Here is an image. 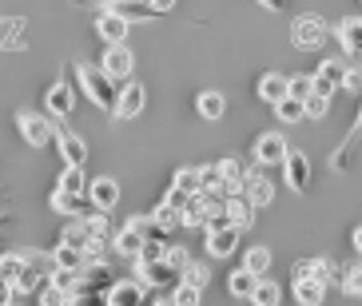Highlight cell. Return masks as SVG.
I'll use <instances>...</instances> for the list:
<instances>
[{"mask_svg":"<svg viewBox=\"0 0 362 306\" xmlns=\"http://www.w3.org/2000/svg\"><path fill=\"white\" fill-rule=\"evenodd\" d=\"M72 72H76V84L84 88L88 100L112 116V107H116V80H112L104 68H96V64H80V68H72Z\"/></svg>","mask_w":362,"mask_h":306,"instance_id":"cell-1","label":"cell"},{"mask_svg":"<svg viewBox=\"0 0 362 306\" xmlns=\"http://www.w3.org/2000/svg\"><path fill=\"white\" fill-rule=\"evenodd\" d=\"M327 36H330V24L322 16H315V12H303L291 24V44H295L298 52H319L322 44H327Z\"/></svg>","mask_w":362,"mask_h":306,"instance_id":"cell-2","label":"cell"},{"mask_svg":"<svg viewBox=\"0 0 362 306\" xmlns=\"http://www.w3.org/2000/svg\"><path fill=\"white\" fill-rule=\"evenodd\" d=\"M16 131L28 148H48L56 136V119L52 116H40V112H21L16 116Z\"/></svg>","mask_w":362,"mask_h":306,"instance_id":"cell-3","label":"cell"},{"mask_svg":"<svg viewBox=\"0 0 362 306\" xmlns=\"http://www.w3.org/2000/svg\"><path fill=\"white\" fill-rule=\"evenodd\" d=\"M136 263V278L148 290H171V286L180 283V271L168 263V259H151V263H139V259H132Z\"/></svg>","mask_w":362,"mask_h":306,"instance_id":"cell-4","label":"cell"},{"mask_svg":"<svg viewBox=\"0 0 362 306\" xmlns=\"http://www.w3.org/2000/svg\"><path fill=\"white\" fill-rule=\"evenodd\" d=\"M144 107H148V88L128 76L124 88L116 92V107H112V116H116V119H136Z\"/></svg>","mask_w":362,"mask_h":306,"instance_id":"cell-5","label":"cell"},{"mask_svg":"<svg viewBox=\"0 0 362 306\" xmlns=\"http://www.w3.org/2000/svg\"><path fill=\"white\" fill-rule=\"evenodd\" d=\"M287 136L283 131H263V136L255 139V151H251V159H255L259 167H279L283 163V155H287Z\"/></svg>","mask_w":362,"mask_h":306,"instance_id":"cell-6","label":"cell"},{"mask_svg":"<svg viewBox=\"0 0 362 306\" xmlns=\"http://www.w3.org/2000/svg\"><path fill=\"white\" fill-rule=\"evenodd\" d=\"M279 167L287 171V187L295 191V195H307V191H310V159H307V151L287 148V155H283Z\"/></svg>","mask_w":362,"mask_h":306,"instance_id":"cell-7","label":"cell"},{"mask_svg":"<svg viewBox=\"0 0 362 306\" xmlns=\"http://www.w3.org/2000/svg\"><path fill=\"white\" fill-rule=\"evenodd\" d=\"M100 68H104L112 80H128V76L136 72V56H132L128 44H107V48H104V60H100Z\"/></svg>","mask_w":362,"mask_h":306,"instance_id":"cell-8","label":"cell"},{"mask_svg":"<svg viewBox=\"0 0 362 306\" xmlns=\"http://www.w3.org/2000/svg\"><path fill=\"white\" fill-rule=\"evenodd\" d=\"M342 68H346V64H339V60H322L319 68H315V72H310V92H319V95H330V100H334V95L342 92Z\"/></svg>","mask_w":362,"mask_h":306,"instance_id":"cell-9","label":"cell"},{"mask_svg":"<svg viewBox=\"0 0 362 306\" xmlns=\"http://www.w3.org/2000/svg\"><path fill=\"white\" fill-rule=\"evenodd\" d=\"M48 207H52L56 215H68V219H80V215L92 211V203H88L84 191H60V187H52V195H48Z\"/></svg>","mask_w":362,"mask_h":306,"instance_id":"cell-10","label":"cell"},{"mask_svg":"<svg viewBox=\"0 0 362 306\" xmlns=\"http://www.w3.org/2000/svg\"><path fill=\"white\" fill-rule=\"evenodd\" d=\"M203 235H207V254H211V259H231V254L239 251V243H243V231L231 227V223L219 227V231H203Z\"/></svg>","mask_w":362,"mask_h":306,"instance_id":"cell-11","label":"cell"},{"mask_svg":"<svg viewBox=\"0 0 362 306\" xmlns=\"http://www.w3.org/2000/svg\"><path fill=\"white\" fill-rule=\"evenodd\" d=\"M223 211H227V223H231V227H239V231H251V227H255V203L247 199L243 191H231V195H227V203H223Z\"/></svg>","mask_w":362,"mask_h":306,"instance_id":"cell-12","label":"cell"},{"mask_svg":"<svg viewBox=\"0 0 362 306\" xmlns=\"http://www.w3.org/2000/svg\"><path fill=\"white\" fill-rule=\"evenodd\" d=\"M100 302H107V306H136V302H144V283L139 278H128V283H112L104 286V295H100Z\"/></svg>","mask_w":362,"mask_h":306,"instance_id":"cell-13","label":"cell"},{"mask_svg":"<svg viewBox=\"0 0 362 306\" xmlns=\"http://www.w3.org/2000/svg\"><path fill=\"white\" fill-rule=\"evenodd\" d=\"M44 107L52 112V119L72 116V112H76V92H72V84H68V80H56V84L44 92Z\"/></svg>","mask_w":362,"mask_h":306,"instance_id":"cell-14","label":"cell"},{"mask_svg":"<svg viewBox=\"0 0 362 306\" xmlns=\"http://www.w3.org/2000/svg\"><path fill=\"white\" fill-rule=\"evenodd\" d=\"M96 8L116 12V16H124L128 24H136V20H156V16H160V12L148 4V0H100Z\"/></svg>","mask_w":362,"mask_h":306,"instance_id":"cell-15","label":"cell"},{"mask_svg":"<svg viewBox=\"0 0 362 306\" xmlns=\"http://www.w3.org/2000/svg\"><path fill=\"white\" fill-rule=\"evenodd\" d=\"M128 28L132 24L124 16H116V12H107V8H96V36L104 44H128Z\"/></svg>","mask_w":362,"mask_h":306,"instance_id":"cell-16","label":"cell"},{"mask_svg":"<svg viewBox=\"0 0 362 306\" xmlns=\"http://www.w3.org/2000/svg\"><path fill=\"white\" fill-rule=\"evenodd\" d=\"M342 263H330V259H298L295 263V278H319V283H339L342 278V271H339Z\"/></svg>","mask_w":362,"mask_h":306,"instance_id":"cell-17","label":"cell"},{"mask_svg":"<svg viewBox=\"0 0 362 306\" xmlns=\"http://www.w3.org/2000/svg\"><path fill=\"white\" fill-rule=\"evenodd\" d=\"M88 203L96 207V211H116V203H119V183L116 180H107V175H100V180L88 183Z\"/></svg>","mask_w":362,"mask_h":306,"instance_id":"cell-18","label":"cell"},{"mask_svg":"<svg viewBox=\"0 0 362 306\" xmlns=\"http://www.w3.org/2000/svg\"><path fill=\"white\" fill-rule=\"evenodd\" d=\"M56 148H60V159L64 163H72V167H84L88 163V143H84V136H76V131H60L56 127Z\"/></svg>","mask_w":362,"mask_h":306,"instance_id":"cell-19","label":"cell"},{"mask_svg":"<svg viewBox=\"0 0 362 306\" xmlns=\"http://www.w3.org/2000/svg\"><path fill=\"white\" fill-rule=\"evenodd\" d=\"M239 191H243L247 199L255 203V207H267V203H275V183L267 180V175H259V171H247V180L239 183Z\"/></svg>","mask_w":362,"mask_h":306,"instance_id":"cell-20","label":"cell"},{"mask_svg":"<svg viewBox=\"0 0 362 306\" xmlns=\"http://www.w3.org/2000/svg\"><path fill=\"white\" fill-rule=\"evenodd\" d=\"M334 36H339V44H342V52L346 56H362V16H346V20H339Z\"/></svg>","mask_w":362,"mask_h":306,"instance_id":"cell-21","label":"cell"},{"mask_svg":"<svg viewBox=\"0 0 362 306\" xmlns=\"http://www.w3.org/2000/svg\"><path fill=\"white\" fill-rule=\"evenodd\" d=\"M139 247H144V235L136 231V227H119V231H112V251L119 254V259H136L139 254Z\"/></svg>","mask_w":362,"mask_h":306,"instance_id":"cell-22","label":"cell"},{"mask_svg":"<svg viewBox=\"0 0 362 306\" xmlns=\"http://www.w3.org/2000/svg\"><path fill=\"white\" fill-rule=\"evenodd\" d=\"M231 191L235 187L219 175V167H199V195H207V199H227Z\"/></svg>","mask_w":362,"mask_h":306,"instance_id":"cell-23","label":"cell"},{"mask_svg":"<svg viewBox=\"0 0 362 306\" xmlns=\"http://www.w3.org/2000/svg\"><path fill=\"white\" fill-rule=\"evenodd\" d=\"M287 95V76L283 72H263L259 76V100L263 104H279Z\"/></svg>","mask_w":362,"mask_h":306,"instance_id":"cell-24","label":"cell"},{"mask_svg":"<svg viewBox=\"0 0 362 306\" xmlns=\"http://www.w3.org/2000/svg\"><path fill=\"white\" fill-rule=\"evenodd\" d=\"M195 112H199L203 119H223L227 116L223 92H199V95H195Z\"/></svg>","mask_w":362,"mask_h":306,"instance_id":"cell-25","label":"cell"},{"mask_svg":"<svg viewBox=\"0 0 362 306\" xmlns=\"http://www.w3.org/2000/svg\"><path fill=\"white\" fill-rule=\"evenodd\" d=\"M322 295H327V283H319V278H295V302L319 306Z\"/></svg>","mask_w":362,"mask_h":306,"instance_id":"cell-26","label":"cell"},{"mask_svg":"<svg viewBox=\"0 0 362 306\" xmlns=\"http://www.w3.org/2000/svg\"><path fill=\"white\" fill-rule=\"evenodd\" d=\"M48 286H56L60 295H72L80 286V266H52L48 271Z\"/></svg>","mask_w":362,"mask_h":306,"instance_id":"cell-27","label":"cell"},{"mask_svg":"<svg viewBox=\"0 0 362 306\" xmlns=\"http://www.w3.org/2000/svg\"><path fill=\"white\" fill-rule=\"evenodd\" d=\"M203 215H207V199L195 191L192 199L180 207V227H203Z\"/></svg>","mask_w":362,"mask_h":306,"instance_id":"cell-28","label":"cell"},{"mask_svg":"<svg viewBox=\"0 0 362 306\" xmlns=\"http://www.w3.org/2000/svg\"><path fill=\"white\" fill-rule=\"evenodd\" d=\"M247 302H255V306H279L283 302V290H279V283H271V278H259L255 283V290H251V298Z\"/></svg>","mask_w":362,"mask_h":306,"instance_id":"cell-29","label":"cell"},{"mask_svg":"<svg viewBox=\"0 0 362 306\" xmlns=\"http://www.w3.org/2000/svg\"><path fill=\"white\" fill-rule=\"evenodd\" d=\"M243 266H247V271H255V275L263 278L267 271L275 266V254H271V247H251V251L243 254Z\"/></svg>","mask_w":362,"mask_h":306,"instance_id":"cell-30","label":"cell"},{"mask_svg":"<svg viewBox=\"0 0 362 306\" xmlns=\"http://www.w3.org/2000/svg\"><path fill=\"white\" fill-rule=\"evenodd\" d=\"M255 283H259V275H255V271H247V266H239V271H235V275L227 278V290H231L235 298H251Z\"/></svg>","mask_w":362,"mask_h":306,"instance_id":"cell-31","label":"cell"},{"mask_svg":"<svg viewBox=\"0 0 362 306\" xmlns=\"http://www.w3.org/2000/svg\"><path fill=\"white\" fill-rule=\"evenodd\" d=\"M215 167H219V175H223V180L231 183L235 191H239V183H243V180H247V171H251V167H247V163H243L239 155H227V159H219Z\"/></svg>","mask_w":362,"mask_h":306,"instance_id":"cell-32","label":"cell"},{"mask_svg":"<svg viewBox=\"0 0 362 306\" xmlns=\"http://www.w3.org/2000/svg\"><path fill=\"white\" fill-rule=\"evenodd\" d=\"M151 223H156V227H160V231H180V207H171L168 199L163 203H156V211H151Z\"/></svg>","mask_w":362,"mask_h":306,"instance_id":"cell-33","label":"cell"},{"mask_svg":"<svg viewBox=\"0 0 362 306\" xmlns=\"http://www.w3.org/2000/svg\"><path fill=\"white\" fill-rule=\"evenodd\" d=\"M275 107V116L283 119V124H298V119H307V112H303V100H295V95H283Z\"/></svg>","mask_w":362,"mask_h":306,"instance_id":"cell-34","label":"cell"},{"mask_svg":"<svg viewBox=\"0 0 362 306\" xmlns=\"http://www.w3.org/2000/svg\"><path fill=\"white\" fill-rule=\"evenodd\" d=\"M183 286H195V290H207V283H211V266H203V263H187L183 266V275H180Z\"/></svg>","mask_w":362,"mask_h":306,"instance_id":"cell-35","label":"cell"},{"mask_svg":"<svg viewBox=\"0 0 362 306\" xmlns=\"http://www.w3.org/2000/svg\"><path fill=\"white\" fill-rule=\"evenodd\" d=\"M52 266H84V251L72 243H56L52 247Z\"/></svg>","mask_w":362,"mask_h":306,"instance_id":"cell-36","label":"cell"},{"mask_svg":"<svg viewBox=\"0 0 362 306\" xmlns=\"http://www.w3.org/2000/svg\"><path fill=\"white\" fill-rule=\"evenodd\" d=\"M171 187L195 195V191H199V167H180L175 175H171Z\"/></svg>","mask_w":362,"mask_h":306,"instance_id":"cell-37","label":"cell"},{"mask_svg":"<svg viewBox=\"0 0 362 306\" xmlns=\"http://www.w3.org/2000/svg\"><path fill=\"white\" fill-rule=\"evenodd\" d=\"M60 191H84V167H72V163H64V171H60V183H56Z\"/></svg>","mask_w":362,"mask_h":306,"instance_id":"cell-38","label":"cell"},{"mask_svg":"<svg viewBox=\"0 0 362 306\" xmlns=\"http://www.w3.org/2000/svg\"><path fill=\"white\" fill-rule=\"evenodd\" d=\"M60 243H72V247H80V251H84V243H88L84 219H72V223H68L64 231H60Z\"/></svg>","mask_w":362,"mask_h":306,"instance_id":"cell-39","label":"cell"},{"mask_svg":"<svg viewBox=\"0 0 362 306\" xmlns=\"http://www.w3.org/2000/svg\"><path fill=\"white\" fill-rule=\"evenodd\" d=\"M303 112H307L310 119H322L330 112V95H319V92H310L307 100H303Z\"/></svg>","mask_w":362,"mask_h":306,"instance_id":"cell-40","label":"cell"},{"mask_svg":"<svg viewBox=\"0 0 362 306\" xmlns=\"http://www.w3.org/2000/svg\"><path fill=\"white\" fill-rule=\"evenodd\" d=\"M310 72H295V76H287V95H295V100H307L310 95Z\"/></svg>","mask_w":362,"mask_h":306,"instance_id":"cell-41","label":"cell"},{"mask_svg":"<svg viewBox=\"0 0 362 306\" xmlns=\"http://www.w3.org/2000/svg\"><path fill=\"white\" fill-rule=\"evenodd\" d=\"M163 259H168V263L171 266H175V271H180V275H183V266H187V263H192V251H187V247H168V251H163Z\"/></svg>","mask_w":362,"mask_h":306,"instance_id":"cell-42","label":"cell"},{"mask_svg":"<svg viewBox=\"0 0 362 306\" xmlns=\"http://www.w3.org/2000/svg\"><path fill=\"white\" fill-rule=\"evenodd\" d=\"M342 290H346V295H362V263L342 275Z\"/></svg>","mask_w":362,"mask_h":306,"instance_id":"cell-43","label":"cell"},{"mask_svg":"<svg viewBox=\"0 0 362 306\" xmlns=\"http://www.w3.org/2000/svg\"><path fill=\"white\" fill-rule=\"evenodd\" d=\"M342 88L346 92H362V68H342Z\"/></svg>","mask_w":362,"mask_h":306,"instance_id":"cell-44","label":"cell"},{"mask_svg":"<svg viewBox=\"0 0 362 306\" xmlns=\"http://www.w3.org/2000/svg\"><path fill=\"white\" fill-rule=\"evenodd\" d=\"M358 136H362V107H358V119H354L351 131H346V139H342V148H354V143H358Z\"/></svg>","mask_w":362,"mask_h":306,"instance_id":"cell-45","label":"cell"},{"mask_svg":"<svg viewBox=\"0 0 362 306\" xmlns=\"http://www.w3.org/2000/svg\"><path fill=\"white\" fill-rule=\"evenodd\" d=\"M163 199H168L171 207H183V203L192 199V195H187V191H175V187H168V195H163Z\"/></svg>","mask_w":362,"mask_h":306,"instance_id":"cell-46","label":"cell"},{"mask_svg":"<svg viewBox=\"0 0 362 306\" xmlns=\"http://www.w3.org/2000/svg\"><path fill=\"white\" fill-rule=\"evenodd\" d=\"M148 4H151L156 12H160V16H168V12L175 8V4H180V0H148Z\"/></svg>","mask_w":362,"mask_h":306,"instance_id":"cell-47","label":"cell"},{"mask_svg":"<svg viewBox=\"0 0 362 306\" xmlns=\"http://www.w3.org/2000/svg\"><path fill=\"white\" fill-rule=\"evenodd\" d=\"M8 298H12V283L4 278V271H0V306L8 302Z\"/></svg>","mask_w":362,"mask_h":306,"instance_id":"cell-48","label":"cell"},{"mask_svg":"<svg viewBox=\"0 0 362 306\" xmlns=\"http://www.w3.org/2000/svg\"><path fill=\"white\" fill-rule=\"evenodd\" d=\"M263 8H271V12H287V0H259Z\"/></svg>","mask_w":362,"mask_h":306,"instance_id":"cell-49","label":"cell"},{"mask_svg":"<svg viewBox=\"0 0 362 306\" xmlns=\"http://www.w3.org/2000/svg\"><path fill=\"white\" fill-rule=\"evenodd\" d=\"M8 227H12V215H8V211H0V235L8 231Z\"/></svg>","mask_w":362,"mask_h":306,"instance_id":"cell-50","label":"cell"},{"mask_svg":"<svg viewBox=\"0 0 362 306\" xmlns=\"http://www.w3.org/2000/svg\"><path fill=\"white\" fill-rule=\"evenodd\" d=\"M354 251L362 254V227H354Z\"/></svg>","mask_w":362,"mask_h":306,"instance_id":"cell-51","label":"cell"},{"mask_svg":"<svg viewBox=\"0 0 362 306\" xmlns=\"http://www.w3.org/2000/svg\"><path fill=\"white\" fill-rule=\"evenodd\" d=\"M0 254H4V239H0Z\"/></svg>","mask_w":362,"mask_h":306,"instance_id":"cell-52","label":"cell"},{"mask_svg":"<svg viewBox=\"0 0 362 306\" xmlns=\"http://www.w3.org/2000/svg\"><path fill=\"white\" fill-rule=\"evenodd\" d=\"M0 199H4V191H0Z\"/></svg>","mask_w":362,"mask_h":306,"instance_id":"cell-53","label":"cell"}]
</instances>
